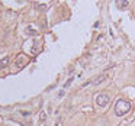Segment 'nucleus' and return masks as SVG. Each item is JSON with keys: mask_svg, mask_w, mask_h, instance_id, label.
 I'll list each match as a JSON object with an SVG mask.
<instances>
[{"mask_svg": "<svg viewBox=\"0 0 135 126\" xmlns=\"http://www.w3.org/2000/svg\"><path fill=\"white\" fill-rule=\"evenodd\" d=\"M129 110H131V102H128L125 99H119L116 102V104H115V113H116V116H123Z\"/></svg>", "mask_w": 135, "mask_h": 126, "instance_id": "obj_1", "label": "nucleus"}, {"mask_svg": "<svg viewBox=\"0 0 135 126\" xmlns=\"http://www.w3.org/2000/svg\"><path fill=\"white\" fill-rule=\"evenodd\" d=\"M109 103V94L108 93H99L96 96V104L100 106V107H105Z\"/></svg>", "mask_w": 135, "mask_h": 126, "instance_id": "obj_2", "label": "nucleus"}, {"mask_svg": "<svg viewBox=\"0 0 135 126\" xmlns=\"http://www.w3.org/2000/svg\"><path fill=\"white\" fill-rule=\"evenodd\" d=\"M28 61H29V58H28V55H25V54H19V55L16 57L15 67H16V68H23L25 65L28 64Z\"/></svg>", "mask_w": 135, "mask_h": 126, "instance_id": "obj_3", "label": "nucleus"}, {"mask_svg": "<svg viewBox=\"0 0 135 126\" xmlns=\"http://www.w3.org/2000/svg\"><path fill=\"white\" fill-rule=\"evenodd\" d=\"M106 78H108L106 74H100V75L96 77V78L91 80V84H93V85H99V84H102L103 81H106Z\"/></svg>", "mask_w": 135, "mask_h": 126, "instance_id": "obj_4", "label": "nucleus"}, {"mask_svg": "<svg viewBox=\"0 0 135 126\" xmlns=\"http://www.w3.org/2000/svg\"><path fill=\"white\" fill-rule=\"evenodd\" d=\"M128 6H129L128 0H118V2H116V7H118V9H126Z\"/></svg>", "mask_w": 135, "mask_h": 126, "instance_id": "obj_5", "label": "nucleus"}, {"mask_svg": "<svg viewBox=\"0 0 135 126\" xmlns=\"http://www.w3.org/2000/svg\"><path fill=\"white\" fill-rule=\"evenodd\" d=\"M9 62H10V58H9V57H4V58H2V59H0V68L7 67V65H9Z\"/></svg>", "mask_w": 135, "mask_h": 126, "instance_id": "obj_6", "label": "nucleus"}, {"mask_svg": "<svg viewBox=\"0 0 135 126\" xmlns=\"http://www.w3.org/2000/svg\"><path fill=\"white\" fill-rule=\"evenodd\" d=\"M45 120H47V114H45V112H41V113H39V122L44 123Z\"/></svg>", "mask_w": 135, "mask_h": 126, "instance_id": "obj_7", "label": "nucleus"}, {"mask_svg": "<svg viewBox=\"0 0 135 126\" xmlns=\"http://www.w3.org/2000/svg\"><path fill=\"white\" fill-rule=\"evenodd\" d=\"M35 7H36V9H39V10H45V9H47V4H35Z\"/></svg>", "mask_w": 135, "mask_h": 126, "instance_id": "obj_8", "label": "nucleus"}, {"mask_svg": "<svg viewBox=\"0 0 135 126\" xmlns=\"http://www.w3.org/2000/svg\"><path fill=\"white\" fill-rule=\"evenodd\" d=\"M26 32H28V33H32V35H36V31H35V29H32L31 26H29V28H26Z\"/></svg>", "mask_w": 135, "mask_h": 126, "instance_id": "obj_9", "label": "nucleus"}, {"mask_svg": "<svg viewBox=\"0 0 135 126\" xmlns=\"http://www.w3.org/2000/svg\"><path fill=\"white\" fill-rule=\"evenodd\" d=\"M71 83H73V77H71V78H68V80H67V83H65V84H64V88H65V87H68V85H70Z\"/></svg>", "mask_w": 135, "mask_h": 126, "instance_id": "obj_10", "label": "nucleus"}]
</instances>
